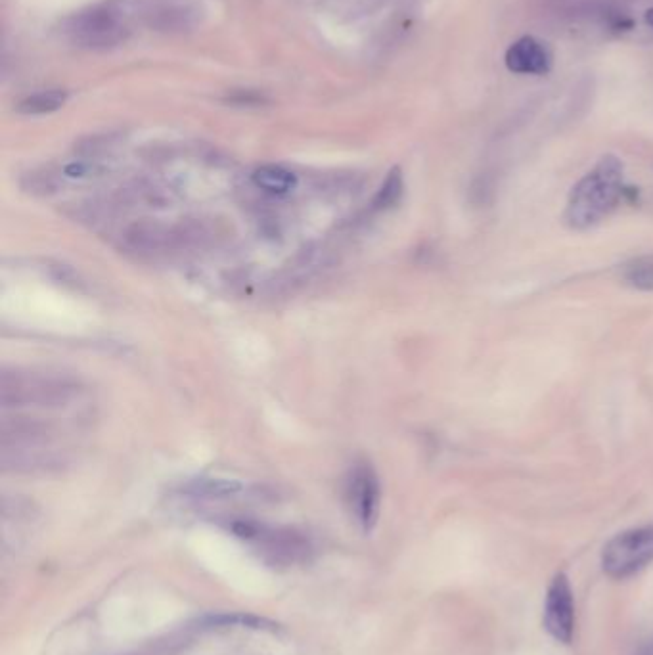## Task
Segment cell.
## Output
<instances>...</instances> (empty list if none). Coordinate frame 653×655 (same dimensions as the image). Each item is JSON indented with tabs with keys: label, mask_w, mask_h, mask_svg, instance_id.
Returning <instances> with one entry per match:
<instances>
[{
	"label": "cell",
	"mask_w": 653,
	"mask_h": 655,
	"mask_svg": "<svg viewBox=\"0 0 653 655\" xmlns=\"http://www.w3.org/2000/svg\"><path fill=\"white\" fill-rule=\"evenodd\" d=\"M627 194L623 161L608 154L573 186L565 205V223L575 230H588L609 217Z\"/></svg>",
	"instance_id": "1"
},
{
	"label": "cell",
	"mask_w": 653,
	"mask_h": 655,
	"mask_svg": "<svg viewBox=\"0 0 653 655\" xmlns=\"http://www.w3.org/2000/svg\"><path fill=\"white\" fill-rule=\"evenodd\" d=\"M77 391L79 384L68 376L18 370L0 374V405L4 408L62 407Z\"/></svg>",
	"instance_id": "2"
},
{
	"label": "cell",
	"mask_w": 653,
	"mask_h": 655,
	"mask_svg": "<svg viewBox=\"0 0 653 655\" xmlns=\"http://www.w3.org/2000/svg\"><path fill=\"white\" fill-rule=\"evenodd\" d=\"M228 529L238 539L253 544L261 558L272 565L299 564L311 554L309 541L293 529L269 527L253 520H232Z\"/></svg>",
	"instance_id": "3"
},
{
	"label": "cell",
	"mask_w": 653,
	"mask_h": 655,
	"mask_svg": "<svg viewBox=\"0 0 653 655\" xmlns=\"http://www.w3.org/2000/svg\"><path fill=\"white\" fill-rule=\"evenodd\" d=\"M653 562V525L634 527L613 537L602 554V567L611 579H629Z\"/></svg>",
	"instance_id": "4"
},
{
	"label": "cell",
	"mask_w": 653,
	"mask_h": 655,
	"mask_svg": "<svg viewBox=\"0 0 653 655\" xmlns=\"http://www.w3.org/2000/svg\"><path fill=\"white\" fill-rule=\"evenodd\" d=\"M127 31V14L115 6L94 8L73 20L71 35L79 45L96 48L119 43Z\"/></svg>",
	"instance_id": "5"
},
{
	"label": "cell",
	"mask_w": 653,
	"mask_h": 655,
	"mask_svg": "<svg viewBox=\"0 0 653 655\" xmlns=\"http://www.w3.org/2000/svg\"><path fill=\"white\" fill-rule=\"evenodd\" d=\"M544 629L556 642L571 644L575 636V600L571 583L565 573H558L544 600Z\"/></svg>",
	"instance_id": "6"
},
{
	"label": "cell",
	"mask_w": 653,
	"mask_h": 655,
	"mask_svg": "<svg viewBox=\"0 0 653 655\" xmlns=\"http://www.w3.org/2000/svg\"><path fill=\"white\" fill-rule=\"evenodd\" d=\"M349 502L362 531L370 533L380 518L382 489L380 479L370 464H359L349 481Z\"/></svg>",
	"instance_id": "7"
},
{
	"label": "cell",
	"mask_w": 653,
	"mask_h": 655,
	"mask_svg": "<svg viewBox=\"0 0 653 655\" xmlns=\"http://www.w3.org/2000/svg\"><path fill=\"white\" fill-rule=\"evenodd\" d=\"M123 246L140 255H158L181 249V240L177 225H163L154 219H142L123 230Z\"/></svg>",
	"instance_id": "8"
},
{
	"label": "cell",
	"mask_w": 653,
	"mask_h": 655,
	"mask_svg": "<svg viewBox=\"0 0 653 655\" xmlns=\"http://www.w3.org/2000/svg\"><path fill=\"white\" fill-rule=\"evenodd\" d=\"M504 62L506 68L518 75H546L552 69L554 56L546 43L525 35L506 50Z\"/></svg>",
	"instance_id": "9"
},
{
	"label": "cell",
	"mask_w": 653,
	"mask_h": 655,
	"mask_svg": "<svg viewBox=\"0 0 653 655\" xmlns=\"http://www.w3.org/2000/svg\"><path fill=\"white\" fill-rule=\"evenodd\" d=\"M0 466L4 472L16 474H45L64 466V458L56 452L41 451L37 447H2Z\"/></svg>",
	"instance_id": "10"
},
{
	"label": "cell",
	"mask_w": 653,
	"mask_h": 655,
	"mask_svg": "<svg viewBox=\"0 0 653 655\" xmlns=\"http://www.w3.org/2000/svg\"><path fill=\"white\" fill-rule=\"evenodd\" d=\"M52 428L35 418L4 420L0 428L2 447H37L50 439Z\"/></svg>",
	"instance_id": "11"
},
{
	"label": "cell",
	"mask_w": 653,
	"mask_h": 655,
	"mask_svg": "<svg viewBox=\"0 0 653 655\" xmlns=\"http://www.w3.org/2000/svg\"><path fill=\"white\" fill-rule=\"evenodd\" d=\"M244 485L238 479L226 477H200L182 487V493L194 498H230L240 495Z\"/></svg>",
	"instance_id": "12"
},
{
	"label": "cell",
	"mask_w": 653,
	"mask_h": 655,
	"mask_svg": "<svg viewBox=\"0 0 653 655\" xmlns=\"http://www.w3.org/2000/svg\"><path fill=\"white\" fill-rule=\"evenodd\" d=\"M203 629H253V631H271L276 633L278 625H274L265 617H257L251 613H219L209 615L202 621Z\"/></svg>",
	"instance_id": "13"
},
{
	"label": "cell",
	"mask_w": 653,
	"mask_h": 655,
	"mask_svg": "<svg viewBox=\"0 0 653 655\" xmlns=\"http://www.w3.org/2000/svg\"><path fill=\"white\" fill-rule=\"evenodd\" d=\"M253 182L257 188L274 194V196H282L292 192L293 188L297 186V177L293 175L292 171L280 167V165H263L253 173Z\"/></svg>",
	"instance_id": "14"
},
{
	"label": "cell",
	"mask_w": 653,
	"mask_h": 655,
	"mask_svg": "<svg viewBox=\"0 0 653 655\" xmlns=\"http://www.w3.org/2000/svg\"><path fill=\"white\" fill-rule=\"evenodd\" d=\"M68 91L62 89H48L25 96L22 102L16 106L18 112L23 115H45V113L58 112L68 102Z\"/></svg>",
	"instance_id": "15"
},
{
	"label": "cell",
	"mask_w": 653,
	"mask_h": 655,
	"mask_svg": "<svg viewBox=\"0 0 653 655\" xmlns=\"http://www.w3.org/2000/svg\"><path fill=\"white\" fill-rule=\"evenodd\" d=\"M405 192V181H403V171L399 167H393L387 175V179L383 181L382 188L378 190V194L374 196V209L376 211H385L391 209L401 202Z\"/></svg>",
	"instance_id": "16"
},
{
	"label": "cell",
	"mask_w": 653,
	"mask_h": 655,
	"mask_svg": "<svg viewBox=\"0 0 653 655\" xmlns=\"http://www.w3.org/2000/svg\"><path fill=\"white\" fill-rule=\"evenodd\" d=\"M62 171L60 173H54L50 169H41V171H33L29 175L23 177L22 186L25 192L33 194V196H41V198H46V196H52L60 190L62 186Z\"/></svg>",
	"instance_id": "17"
},
{
	"label": "cell",
	"mask_w": 653,
	"mask_h": 655,
	"mask_svg": "<svg viewBox=\"0 0 653 655\" xmlns=\"http://www.w3.org/2000/svg\"><path fill=\"white\" fill-rule=\"evenodd\" d=\"M623 278L640 292H653V257H640L625 265Z\"/></svg>",
	"instance_id": "18"
},
{
	"label": "cell",
	"mask_w": 653,
	"mask_h": 655,
	"mask_svg": "<svg viewBox=\"0 0 653 655\" xmlns=\"http://www.w3.org/2000/svg\"><path fill=\"white\" fill-rule=\"evenodd\" d=\"M102 171H104V167L94 159H77V161H71L62 167L64 179H71V181L96 179L102 175Z\"/></svg>",
	"instance_id": "19"
},
{
	"label": "cell",
	"mask_w": 653,
	"mask_h": 655,
	"mask_svg": "<svg viewBox=\"0 0 653 655\" xmlns=\"http://www.w3.org/2000/svg\"><path fill=\"white\" fill-rule=\"evenodd\" d=\"M644 20H646V23H648L650 27H653V8H650V10L644 14Z\"/></svg>",
	"instance_id": "20"
},
{
	"label": "cell",
	"mask_w": 653,
	"mask_h": 655,
	"mask_svg": "<svg viewBox=\"0 0 653 655\" xmlns=\"http://www.w3.org/2000/svg\"><path fill=\"white\" fill-rule=\"evenodd\" d=\"M642 655H653V642L652 644H648V646L644 648V652H642Z\"/></svg>",
	"instance_id": "21"
}]
</instances>
